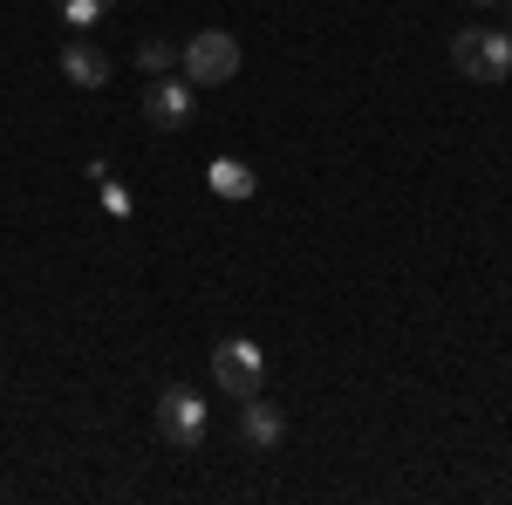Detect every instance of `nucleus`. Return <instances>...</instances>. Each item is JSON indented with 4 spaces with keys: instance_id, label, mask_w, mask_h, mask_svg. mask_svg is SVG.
Listing matches in <instances>:
<instances>
[{
    "instance_id": "nucleus-5",
    "label": "nucleus",
    "mask_w": 512,
    "mask_h": 505,
    "mask_svg": "<svg viewBox=\"0 0 512 505\" xmlns=\"http://www.w3.org/2000/svg\"><path fill=\"white\" fill-rule=\"evenodd\" d=\"M144 117H151V130H185V123H192V82L185 76H151L144 82Z\"/></svg>"
},
{
    "instance_id": "nucleus-9",
    "label": "nucleus",
    "mask_w": 512,
    "mask_h": 505,
    "mask_svg": "<svg viewBox=\"0 0 512 505\" xmlns=\"http://www.w3.org/2000/svg\"><path fill=\"white\" fill-rule=\"evenodd\" d=\"M137 62H144V76H171V69H178V48H171V41H137Z\"/></svg>"
},
{
    "instance_id": "nucleus-14",
    "label": "nucleus",
    "mask_w": 512,
    "mask_h": 505,
    "mask_svg": "<svg viewBox=\"0 0 512 505\" xmlns=\"http://www.w3.org/2000/svg\"><path fill=\"white\" fill-rule=\"evenodd\" d=\"M506 35H512V28H506Z\"/></svg>"
},
{
    "instance_id": "nucleus-13",
    "label": "nucleus",
    "mask_w": 512,
    "mask_h": 505,
    "mask_svg": "<svg viewBox=\"0 0 512 505\" xmlns=\"http://www.w3.org/2000/svg\"><path fill=\"white\" fill-rule=\"evenodd\" d=\"M472 7H492V0H472Z\"/></svg>"
},
{
    "instance_id": "nucleus-4",
    "label": "nucleus",
    "mask_w": 512,
    "mask_h": 505,
    "mask_svg": "<svg viewBox=\"0 0 512 505\" xmlns=\"http://www.w3.org/2000/svg\"><path fill=\"white\" fill-rule=\"evenodd\" d=\"M158 437L171 451H198V444H205V396H198V389L171 383L158 396Z\"/></svg>"
},
{
    "instance_id": "nucleus-11",
    "label": "nucleus",
    "mask_w": 512,
    "mask_h": 505,
    "mask_svg": "<svg viewBox=\"0 0 512 505\" xmlns=\"http://www.w3.org/2000/svg\"><path fill=\"white\" fill-rule=\"evenodd\" d=\"M96 185H103V212H117V219H130V192H123L117 178H110V171H103V178H96Z\"/></svg>"
},
{
    "instance_id": "nucleus-3",
    "label": "nucleus",
    "mask_w": 512,
    "mask_h": 505,
    "mask_svg": "<svg viewBox=\"0 0 512 505\" xmlns=\"http://www.w3.org/2000/svg\"><path fill=\"white\" fill-rule=\"evenodd\" d=\"M178 69H185V82H205V89H219V82H233V76H239V41L226 35V28H205V35L185 41Z\"/></svg>"
},
{
    "instance_id": "nucleus-12",
    "label": "nucleus",
    "mask_w": 512,
    "mask_h": 505,
    "mask_svg": "<svg viewBox=\"0 0 512 505\" xmlns=\"http://www.w3.org/2000/svg\"><path fill=\"white\" fill-rule=\"evenodd\" d=\"M96 7H117V0H96Z\"/></svg>"
},
{
    "instance_id": "nucleus-1",
    "label": "nucleus",
    "mask_w": 512,
    "mask_h": 505,
    "mask_svg": "<svg viewBox=\"0 0 512 505\" xmlns=\"http://www.w3.org/2000/svg\"><path fill=\"white\" fill-rule=\"evenodd\" d=\"M451 62L465 82H506L512 76V35L506 28H465L451 41Z\"/></svg>"
},
{
    "instance_id": "nucleus-8",
    "label": "nucleus",
    "mask_w": 512,
    "mask_h": 505,
    "mask_svg": "<svg viewBox=\"0 0 512 505\" xmlns=\"http://www.w3.org/2000/svg\"><path fill=\"white\" fill-rule=\"evenodd\" d=\"M205 185H212L219 198H233V205H246V198L260 192V178H253L239 157H212V164H205Z\"/></svg>"
},
{
    "instance_id": "nucleus-7",
    "label": "nucleus",
    "mask_w": 512,
    "mask_h": 505,
    "mask_svg": "<svg viewBox=\"0 0 512 505\" xmlns=\"http://www.w3.org/2000/svg\"><path fill=\"white\" fill-rule=\"evenodd\" d=\"M62 76L76 82V89H103V82H110V55H103L96 41H69V48H62Z\"/></svg>"
},
{
    "instance_id": "nucleus-2",
    "label": "nucleus",
    "mask_w": 512,
    "mask_h": 505,
    "mask_svg": "<svg viewBox=\"0 0 512 505\" xmlns=\"http://www.w3.org/2000/svg\"><path fill=\"white\" fill-rule=\"evenodd\" d=\"M212 376H219V389H226L233 403H246V396L267 389V355H260V342H246V335H226V342L212 349Z\"/></svg>"
},
{
    "instance_id": "nucleus-10",
    "label": "nucleus",
    "mask_w": 512,
    "mask_h": 505,
    "mask_svg": "<svg viewBox=\"0 0 512 505\" xmlns=\"http://www.w3.org/2000/svg\"><path fill=\"white\" fill-rule=\"evenodd\" d=\"M55 14H62V21H69L76 35H89V28H96V21H103L110 7H96V0H55Z\"/></svg>"
},
{
    "instance_id": "nucleus-6",
    "label": "nucleus",
    "mask_w": 512,
    "mask_h": 505,
    "mask_svg": "<svg viewBox=\"0 0 512 505\" xmlns=\"http://www.w3.org/2000/svg\"><path fill=\"white\" fill-rule=\"evenodd\" d=\"M239 437H246V451H274L280 437H287V417H280L274 403L246 396V403H239Z\"/></svg>"
}]
</instances>
